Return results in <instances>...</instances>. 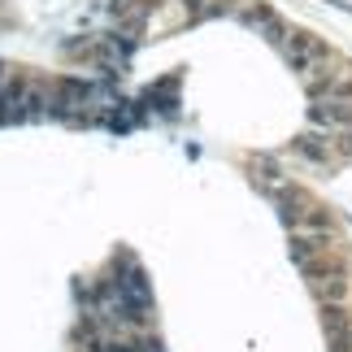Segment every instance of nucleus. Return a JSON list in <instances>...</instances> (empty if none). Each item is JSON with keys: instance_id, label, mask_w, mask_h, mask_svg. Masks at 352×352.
I'll use <instances>...</instances> for the list:
<instances>
[{"instance_id": "1", "label": "nucleus", "mask_w": 352, "mask_h": 352, "mask_svg": "<svg viewBox=\"0 0 352 352\" xmlns=\"http://www.w3.org/2000/svg\"><path fill=\"white\" fill-rule=\"evenodd\" d=\"M305 278H309V287H314V296H318V300L327 305V309H340V305H348V296H352V278L344 274V265H335V261H331V256H327L322 265H314Z\"/></svg>"}, {"instance_id": "2", "label": "nucleus", "mask_w": 352, "mask_h": 352, "mask_svg": "<svg viewBox=\"0 0 352 352\" xmlns=\"http://www.w3.org/2000/svg\"><path fill=\"white\" fill-rule=\"evenodd\" d=\"M292 148H296V157L309 161V166H335V161H344L340 157V144H335V131H327V126L305 131Z\"/></svg>"}, {"instance_id": "3", "label": "nucleus", "mask_w": 352, "mask_h": 352, "mask_svg": "<svg viewBox=\"0 0 352 352\" xmlns=\"http://www.w3.org/2000/svg\"><path fill=\"white\" fill-rule=\"evenodd\" d=\"M314 122L327 131H352V100H331L318 96L314 100Z\"/></svg>"}, {"instance_id": "4", "label": "nucleus", "mask_w": 352, "mask_h": 352, "mask_svg": "<svg viewBox=\"0 0 352 352\" xmlns=\"http://www.w3.org/2000/svg\"><path fill=\"white\" fill-rule=\"evenodd\" d=\"M243 22L256 26V31H261L265 39H274V44H283V35L292 31V26H283V18L270 5H248V9H243Z\"/></svg>"}, {"instance_id": "5", "label": "nucleus", "mask_w": 352, "mask_h": 352, "mask_svg": "<svg viewBox=\"0 0 352 352\" xmlns=\"http://www.w3.org/2000/svg\"><path fill=\"white\" fill-rule=\"evenodd\" d=\"M87 100H91V91L83 83H61L57 87V96H52V113H61V118H78L87 109Z\"/></svg>"}, {"instance_id": "6", "label": "nucleus", "mask_w": 352, "mask_h": 352, "mask_svg": "<svg viewBox=\"0 0 352 352\" xmlns=\"http://www.w3.org/2000/svg\"><path fill=\"white\" fill-rule=\"evenodd\" d=\"M153 5H157V0H131V5H122V22H126V26H140L148 13H153Z\"/></svg>"}, {"instance_id": "7", "label": "nucleus", "mask_w": 352, "mask_h": 352, "mask_svg": "<svg viewBox=\"0 0 352 352\" xmlns=\"http://www.w3.org/2000/svg\"><path fill=\"white\" fill-rule=\"evenodd\" d=\"M18 87H22V74L13 70V65H0V100H5V96H13Z\"/></svg>"}]
</instances>
